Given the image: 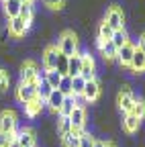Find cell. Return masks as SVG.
Instances as JSON below:
<instances>
[{
	"label": "cell",
	"instance_id": "obj_41",
	"mask_svg": "<svg viewBox=\"0 0 145 147\" xmlns=\"http://www.w3.org/2000/svg\"><path fill=\"white\" fill-rule=\"evenodd\" d=\"M104 147H117L115 143H111V141H104Z\"/></svg>",
	"mask_w": 145,
	"mask_h": 147
},
{
	"label": "cell",
	"instance_id": "obj_2",
	"mask_svg": "<svg viewBox=\"0 0 145 147\" xmlns=\"http://www.w3.org/2000/svg\"><path fill=\"white\" fill-rule=\"evenodd\" d=\"M104 23L111 27L113 31L125 29V12H123V8H119V6H111V8L106 10Z\"/></svg>",
	"mask_w": 145,
	"mask_h": 147
},
{
	"label": "cell",
	"instance_id": "obj_26",
	"mask_svg": "<svg viewBox=\"0 0 145 147\" xmlns=\"http://www.w3.org/2000/svg\"><path fill=\"white\" fill-rule=\"evenodd\" d=\"M61 78H63V76H61V74H59L57 69H47V78H45V80L49 82V86H51L53 90H57V88H59Z\"/></svg>",
	"mask_w": 145,
	"mask_h": 147
},
{
	"label": "cell",
	"instance_id": "obj_38",
	"mask_svg": "<svg viewBox=\"0 0 145 147\" xmlns=\"http://www.w3.org/2000/svg\"><path fill=\"white\" fill-rule=\"evenodd\" d=\"M106 43H108V41H104V39H100V37H96V47H98V49H102Z\"/></svg>",
	"mask_w": 145,
	"mask_h": 147
},
{
	"label": "cell",
	"instance_id": "obj_36",
	"mask_svg": "<svg viewBox=\"0 0 145 147\" xmlns=\"http://www.w3.org/2000/svg\"><path fill=\"white\" fill-rule=\"evenodd\" d=\"M137 49H141V51L145 53V33H141V37H139V43H137Z\"/></svg>",
	"mask_w": 145,
	"mask_h": 147
},
{
	"label": "cell",
	"instance_id": "obj_23",
	"mask_svg": "<svg viewBox=\"0 0 145 147\" xmlns=\"http://www.w3.org/2000/svg\"><path fill=\"white\" fill-rule=\"evenodd\" d=\"M78 104H76V98L74 96H65V100H63V104H61V108H59V117H69L71 115V110H74Z\"/></svg>",
	"mask_w": 145,
	"mask_h": 147
},
{
	"label": "cell",
	"instance_id": "obj_39",
	"mask_svg": "<svg viewBox=\"0 0 145 147\" xmlns=\"http://www.w3.org/2000/svg\"><path fill=\"white\" fill-rule=\"evenodd\" d=\"M94 147H104V141H100V139H96V141H94Z\"/></svg>",
	"mask_w": 145,
	"mask_h": 147
},
{
	"label": "cell",
	"instance_id": "obj_19",
	"mask_svg": "<svg viewBox=\"0 0 145 147\" xmlns=\"http://www.w3.org/2000/svg\"><path fill=\"white\" fill-rule=\"evenodd\" d=\"M33 14H35V8H33V2H23V6H21V18L25 21V27H27V31L31 29V25H33Z\"/></svg>",
	"mask_w": 145,
	"mask_h": 147
},
{
	"label": "cell",
	"instance_id": "obj_10",
	"mask_svg": "<svg viewBox=\"0 0 145 147\" xmlns=\"http://www.w3.org/2000/svg\"><path fill=\"white\" fill-rule=\"evenodd\" d=\"M57 57H59V51L55 45H49L43 51V67L45 69H55L57 67Z\"/></svg>",
	"mask_w": 145,
	"mask_h": 147
},
{
	"label": "cell",
	"instance_id": "obj_5",
	"mask_svg": "<svg viewBox=\"0 0 145 147\" xmlns=\"http://www.w3.org/2000/svg\"><path fill=\"white\" fill-rule=\"evenodd\" d=\"M37 71H39V65L33 59H27L21 67V82L23 84H37Z\"/></svg>",
	"mask_w": 145,
	"mask_h": 147
},
{
	"label": "cell",
	"instance_id": "obj_17",
	"mask_svg": "<svg viewBox=\"0 0 145 147\" xmlns=\"http://www.w3.org/2000/svg\"><path fill=\"white\" fill-rule=\"evenodd\" d=\"M139 125H141V121L133 115V113H129V115H125L123 117V129L129 135H133V133H137L139 131Z\"/></svg>",
	"mask_w": 145,
	"mask_h": 147
},
{
	"label": "cell",
	"instance_id": "obj_12",
	"mask_svg": "<svg viewBox=\"0 0 145 147\" xmlns=\"http://www.w3.org/2000/svg\"><path fill=\"white\" fill-rule=\"evenodd\" d=\"M69 123H71V129H80L82 131L84 125H86V110L76 106L74 110H71V115H69Z\"/></svg>",
	"mask_w": 145,
	"mask_h": 147
},
{
	"label": "cell",
	"instance_id": "obj_13",
	"mask_svg": "<svg viewBox=\"0 0 145 147\" xmlns=\"http://www.w3.org/2000/svg\"><path fill=\"white\" fill-rule=\"evenodd\" d=\"M63 100H65V96L61 94L59 90H51V94L47 96V100H45V104L53 110V113H59V108H61V104H63Z\"/></svg>",
	"mask_w": 145,
	"mask_h": 147
},
{
	"label": "cell",
	"instance_id": "obj_4",
	"mask_svg": "<svg viewBox=\"0 0 145 147\" xmlns=\"http://www.w3.org/2000/svg\"><path fill=\"white\" fill-rule=\"evenodd\" d=\"M16 98H19L21 104L37 100V84H23L21 82L19 88H16Z\"/></svg>",
	"mask_w": 145,
	"mask_h": 147
},
{
	"label": "cell",
	"instance_id": "obj_33",
	"mask_svg": "<svg viewBox=\"0 0 145 147\" xmlns=\"http://www.w3.org/2000/svg\"><path fill=\"white\" fill-rule=\"evenodd\" d=\"M94 141H96V137H92L86 131L80 135V147H94Z\"/></svg>",
	"mask_w": 145,
	"mask_h": 147
},
{
	"label": "cell",
	"instance_id": "obj_34",
	"mask_svg": "<svg viewBox=\"0 0 145 147\" xmlns=\"http://www.w3.org/2000/svg\"><path fill=\"white\" fill-rule=\"evenodd\" d=\"M10 84V76H8V71L6 69H0V92H4Z\"/></svg>",
	"mask_w": 145,
	"mask_h": 147
},
{
	"label": "cell",
	"instance_id": "obj_27",
	"mask_svg": "<svg viewBox=\"0 0 145 147\" xmlns=\"http://www.w3.org/2000/svg\"><path fill=\"white\" fill-rule=\"evenodd\" d=\"M71 131V123H69V117H59V123H57V133L59 137L67 135Z\"/></svg>",
	"mask_w": 145,
	"mask_h": 147
},
{
	"label": "cell",
	"instance_id": "obj_15",
	"mask_svg": "<svg viewBox=\"0 0 145 147\" xmlns=\"http://www.w3.org/2000/svg\"><path fill=\"white\" fill-rule=\"evenodd\" d=\"M80 71H82V53H76L67 59V76L76 78L80 76Z\"/></svg>",
	"mask_w": 145,
	"mask_h": 147
},
{
	"label": "cell",
	"instance_id": "obj_30",
	"mask_svg": "<svg viewBox=\"0 0 145 147\" xmlns=\"http://www.w3.org/2000/svg\"><path fill=\"white\" fill-rule=\"evenodd\" d=\"M113 29L111 27H108L106 23H100V27H98V37H100V39H104V41H111L113 39Z\"/></svg>",
	"mask_w": 145,
	"mask_h": 147
},
{
	"label": "cell",
	"instance_id": "obj_40",
	"mask_svg": "<svg viewBox=\"0 0 145 147\" xmlns=\"http://www.w3.org/2000/svg\"><path fill=\"white\" fill-rule=\"evenodd\" d=\"M4 137H6V135H4L2 131H0V147H2V145H4Z\"/></svg>",
	"mask_w": 145,
	"mask_h": 147
},
{
	"label": "cell",
	"instance_id": "obj_29",
	"mask_svg": "<svg viewBox=\"0 0 145 147\" xmlns=\"http://www.w3.org/2000/svg\"><path fill=\"white\" fill-rule=\"evenodd\" d=\"M63 96H71V78L69 76H63L61 82H59V88H57Z\"/></svg>",
	"mask_w": 145,
	"mask_h": 147
},
{
	"label": "cell",
	"instance_id": "obj_8",
	"mask_svg": "<svg viewBox=\"0 0 145 147\" xmlns=\"http://www.w3.org/2000/svg\"><path fill=\"white\" fill-rule=\"evenodd\" d=\"M94 69H96V63L92 59V55H90V53H82V71H80V78H84L86 82L94 80L96 78Z\"/></svg>",
	"mask_w": 145,
	"mask_h": 147
},
{
	"label": "cell",
	"instance_id": "obj_1",
	"mask_svg": "<svg viewBox=\"0 0 145 147\" xmlns=\"http://www.w3.org/2000/svg\"><path fill=\"white\" fill-rule=\"evenodd\" d=\"M57 51L63 53L65 57H71V55L78 53V35L74 31H63L57 39Z\"/></svg>",
	"mask_w": 145,
	"mask_h": 147
},
{
	"label": "cell",
	"instance_id": "obj_22",
	"mask_svg": "<svg viewBox=\"0 0 145 147\" xmlns=\"http://www.w3.org/2000/svg\"><path fill=\"white\" fill-rule=\"evenodd\" d=\"M111 43H113L117 49H121L125 43H129V35H127V31H125V29L115 31V33H113V39H111Z\"/></svg>",
	"mask_w": 145,
	"mask_h": 147
},
{
	"label": "cell",
	"instance_id": "obj_37",
	"mask_svg": "<svg viewBox=\"0 0 145 147\" xmlns=\"http://www.w3.org/2000/svg\"><path fill=\"white\" fill-rule=\"evenodd\" d=\"M8 37H10V31H8V27H4L2 31H0V41H6Z\"/></svg>",
	"mask_w": 145,
	"mask_h": 147
},
{
	"label": "cell",
	"instance_id": "obj_28",
	"mask_svg": "<svg viewBox=\"0 0 145 147\" xmlns=\"http://www.w3.org/2000/svg\"><path fill=\"white\" fill-rule=\"evenodd\" d=\"M117 51H119V49H117L111 41H108V43L100 49V53H102V57H104V59H117Z\"/></svg>",
	"mask_w": 145,
	"mask_h": 147
},
{
	"label": "cell",
	"instance_id": "obj_35",
	"mask_svg": "<svg viewBox=\"0 0 145 147\" xmlns=\"http://www.w3.org/2000/svg\"><path fill=\"white\" fill-rule=\"evenodd\" d=\"M45 2V6H49V8H61L63 4H65V0H43Z\"/></svg>",
	"mask_w": 145,
	"mask_h": 147
},
{
	"label": "cell",
	"instance_id": "obj_24",
	"mask_svg": "<svg viewBox=\"0 0 145 147\" xmlns=\"http://www.w3.org/2000/svg\"><path fill=\"white\" fill-rule=\"evenodd\" d=\"M84 86H86V80L84 78H80V76L71 78V96H74V98L82 96L84 94Z\"/></svg>",
	"mask_w": 145,
	"mask_h": 147
},
{
	"label": "cell",
	"instance_id": "obj_14",
	"mask_svg": "<svg viewBox=\"0 0 145 147\" xmlns=\"http://www.w3.org/2000/svg\"><path fill=\"white\" fill-rule=\"evenodd\" d=\"M6 27H8V31H10V35H12V37H23V35L27 33L25 21H23L21 16H14V18H10Z\"/></svg>",
	"mask_w": 145,
	"mask_h": 147
},
{
	"label": "cell",
	"instance_id": "obj_32",
	"mask_svg": "<svg viewBox=\"0 0 145 147\" xmlns=\"http://www.w3.org/2000/svg\"><path fill=\"white\" fill-rule=\"evenodd\" d=\"M67 59L69 57H65V55L63 53H59V57H57V71L61 74V76H67Z\"/></svg>",
	"mask_w": 145,
	"mask_h": 147
},
{
	"label": "cell",
	"instance_id": "obj_31",
	"mask_svg": "<svg viewBox=\"0 0 145 147\" xmlns=\"http://www.w3.org/2000/svg\"><path fill=\"white\" fill-rule=\"evenodd\" d=\"M131 113H133L139 121H143V119H145V102H143V100H135V106H133Z\"/></svg>",
	"mask_w": 145,
	"mask_h": 147
},
{
	"label": "cell",
	"instance_id": "obj_18",
	"mask_svg": "<svg viewBox=\"0 0 145 147\" xmlns=\"http://www.w3.org/2000/svg\"><path fill=\"white\" fill-rule=\"evenodd\" d=\"M82 133H84V129H82V131H80V129H71L67 135L61 137L63 147H80V135Z\"/></svg>",
	"mask_w": 145,
	"mask_h": 147
},
{
	"label": "cell",
	"instance_id": "obj_21",
	"mask_svg": "<svg viewBox=\"0 0 145 147\" xmlns=\"http://www.w3.org/2000/svg\"><path fill=\"white\" fill-rule=\"evenodd\" d=\"M133 71H145V53L141 49H135V55L131 59V65H129Z\"/></svg>",
	"mask_w": 145,
	"mask_h": 147
},
{
	"label": "cell",
	"instance_id": "obj_42",
	"mask_svg": "<svg viewBox=\"0 0 145 147\" xmlns=\"http://www.w3.org/2000/svg\"><path fill=\"white\" fill-rule=\"evenodd\" d=\"M8 147H21V145H19V143H16V141H12V143H10Z\"/></svg>",
	"mask_w": 145,
	"mask_h": 147
},
{
	"label": "cell",
	"instance_id": "obj_20",
	"mask_svg": "<svg viewBox=\"0 0 145 147\" xmlns=\"http://www.w3.org/2000/svg\"><path fill=\"white\" fill-rule=\"evenodd\" d=\"M43 106H45V102L43 100H33V102H27V104H23V108H25V115L27 117H31V119H35L41 110H43Z\"/></svg>",
	"mask_w": 145,
	"mask_h": 147
},
{
	"label": "cell",
	"instance_id": "obj_3",
	"mask_svg": "<svg viewBox=\"0 0 145 147\" xmlns=\"http://www.w3.org/2000/svg\"><path fill=\"white\" fill-rule=\"evenodd\" d=\"M135 96H133V92H131V88L129 86H123L121 88V92H119V98H117V104H119V108L123 110L125 115H129L131 110H133V106H135Z\"/></svg>",
	"mask_w": 145,
	"mask_h": 147
},
{
	"label": "cell",
	"instance_id": "obj_11",
	"mask_svg": "<svg viewBox=\"0 0 145 147\" xmlns=\"http://www.w3.org/2000/svg\"><path fill=\"white\" fill-rule=\"evenodd\" d=\"M14 141L21 147H35V131L33 129H21V131L16 133Z\"/></svg>",
	"mask_w": 145,
	"mask_h": 147
},
{
	"label": "cell",
	"instance_id": "obj_44",
	"mask_svg": "<svg viewBox=\"0 0 145 147\" xmlns=\"http://www.w3.org/2000/svg\"><path fill=\"white\" fill-rule=\"evenodd\" d=\"M2 2H4V0H2Z\"/></svg>",
	"mask_w": 145,
	"mask_h": 147
},
{
	"label": "cell",
	"instance_id": "obj_25",
	"mask_svg": "<svg viewBox=\"0 0 145 147\" xmlns=\"http://www.w3.org/2000/svg\"><path fill=\"white\" fill-rule=\"evenodd\" d=\"M51 90H53V88L49 86V82H47V80H39V82H37V98L45 102V100H47V96L51 94Z\"/></svg>",
	"mask_w": 145,
	"mask_h": 147
},
{
	"label": "cell",
	"instance_id": "obj_9",
	"mask_svg": "<svg viewBox=\"0 0 145 147\" xmlns=\"http://www.w3.org/2000/svg\"><path fill=\"white\" fill-rule=\"evenodd\" d=\"M98 96H100V82H98L96 78H94V80H90V82H86L82 98H84L86 102H96Z\"/></svg>",
	"mask_w": 145,
	"mask_h": 147
},
{
	"label": "cell",
	"instance_id": "obj_6",
	"mask_svg": "<svg viewBox=\"0 0 145 147\" xmlns=\"http://www.w3.org/2000/svg\"><path fill=\"white\" fill-rule=\"evenodd\" d=\"M0 131L4 135H10L14 131H19L16 129V115L12 110H4V113H0Z\"/></svg>",
	"mask_w": 145,
	"mask_h": 147
},
{
	"label": "cell",
	"instance_id": "obj_16",
	"mask_svg": "<svg viewBox=\"0 0 145 147\" xmlns=\"http://www.w3.org/2000/svg\"><path fill=\"white\" fill-rule=\"evenodd\" d=\"M2 6H4V14H6V18L10 21V18H14V16H19V14H21V6H23V2H21V0H4Z\"/></svg>",
	"mask_w": 145,
	"mask_h": 147
},
{
	"label": "cell",
	"instance_id": "obj_43",
	"mask_svg": "<svg viewBox=\"0 0 145 147\" xmlns=\"http://www.w3.org/2000/svg\"><path fill=\"white\" fill-rule=\"evenodd\" d=\"M21 2H33V0H21Z\"/></svg>",
	"mask_w": 145,
	"mask_h": 147
},
{
	"label": "cell",
	"instance_id": "obj_7",
	"mask_svg": "<svg viewBox=\"0 0 145 147\" xmlns=\"http://www.w3.org/2000/svg\"><path fill=\"white\" fill-rule=\"evenodd\" d=\"M135 49H137V45L135 43H125L119 51H117V61L123 65V67H129L131 65V59H133V55H135Z\"/></svg>",
	"mask_w": 145,
	"mask_h": 147
}]
</instances>
